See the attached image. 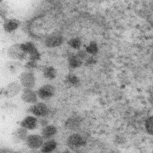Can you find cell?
Wrapping results in <instances>:
<instances>
[{
  "mask_svg": "<svg viewBox=\"0 0 153 153\" xmlns=\"http://www.w3.org/2000/svg\"><path fill=\"white\" fill-rule=\"evenodd\" d=\"M20 47L25 53L29 55L30 60L37 62L40 60L41 54L35 44L31 41L20 43Z\"/></svg>",
  "mask_w": 153,
  "mask_h": 153,
  "instance_id": "6da1fadb",
  "label": "cell"
},
{
  "mask_svg": "<svg viewBox=\"0 0 153 153\" xmlns=\"http://www.w3.org/2000/svg\"><path fill=\"white\" fill-rule=\"evenodd\" d=\"M20 85L24 88H32L36 85V78L32 71H26L22 72L19 76Z\"/></svg>",
  "mask_w": 153,
  "mask_h": 153,
  "instance_id": "7a4b0ae2",
  "label": "cell"
},
{
  "mask_svg": "<svg viewBox=\"0 0 153 153\" xmlns=\"http://www.w3.org/2000/svg\"><path fill=\"white\" fill-rule=\"evenodd\" d=\"M7 54L10 58L15 60H23L27 55L22 49L20 43H15L10 46L7 51Z\"/></svg>",
  "mask_w": 153,
  "mask_h": 153,
  "instance_id": "3957f363",
  "label": "cell"
},
{
  "mask_svg": "<svg viewBox=\"0 0 153 153\" xmlns=\"http://www.w3.org/2000/svg\"><path fill=\"white\" fill-rule=\"evenodd\" d=\"M64 41L63 36L59 33H52L45 37L44 44L48 48H56L61 46Z\"/></svg>",
  "mask_w": 153,
  "mask_h": 153,
  "instance_id": "277c9868",
  "label": "cell"
},
{
  "mask_svg": "<svg viewBox=\"0 0 153 153\" xmlns=\"http://www.w3.org/2000/svg\"><path fill=\"white\" fill-rule=\"evenodd\" d=\"M28 112L33 114L35 117L41 118L46 117L49 112V110L45 103L43 102H37L30 107Z\"/></svg>",
  "mask_w": 153,
  "mask_h": 153,
  "instance_id": "5b68a950",
  "label": "cell"
},
{
  "mask_svg": "<svg viewBox=\"0 0 153 153\" xmlns=\"http://www.w3.org/2000/svg\"><path fill=\"white\" fill-rule=\"evenodd\" d=\"M44 139L42 136L38 134H31L27 136L25 143L27 147L32 150H37L41 147L43 143Z\"/></svg>",
  "mask_w": 153,
  "mask_h": 153,
  "instance_id": "8992f818",
  "label": "cell"
},
{
  "mask_svg": "<svg viewBox=\"0 0 153 153\" xmlns=\"http://www.w3.org/2000/svg\"><path fill=\"white\" fill-rule=\"evenodd\" d=\"M55 90L54 86L52 85H45L41 86L37 91L38 98L42 100H47L54 95Z\"/></svg>",
  "mask_w": 153,
  "mask_h": 153,
  "instance_id": "52a82bcc",
  "label": "cell"
},
{
  "mask_svg": "<svg viewBox=\"0 0 153 153\" xmlns=\"http://www.w3.org/2000/svg\"><path fill=\"white\" fill-rule=\"evenodd\" d=\"M21 99L27 103H36L38 101L37 92H35L32 88H24L21 94Z\"/></svg>",
  "mask_w": 153,
  "mask_h": 153,
  "instance_id": "ba28073f",
  "label": "cell"
},
{
  "mask_svg": "<svg viewBox=\"0 0 153 153\" xmlns=\"http://www.w3.org/2000/svg\"><path fill=\"white\" fill-rule=\"evenodd\" d=\"M67 144L71 149H78L80 147L85 145L86 141L81 135L74 134L71 135L68 139Z\"/></svg>",
  "mask_w": 153,
  "mask_h": 153,
  "instance_id": "9c48e42d",
  "label": "cell"
},
{
  "mask_svg": "<svg viewBox=\"0 0 153 153\" xmlns=\"http://www.w3.org/2000/svg\"><path fill=\"white\" fill-rule=\"evenodd\" d=\"M38 123H39V120L36 117L30 115L24 118L20 123V126L26 128V130H33L37 128Z\"/></svg>",
  "mask_w": 153,
  "mask_h": 153,
  "instance_id": "30bf717a",
  "label": "cell"
},
{
  "mask_svg": "<svg viewBox=\"0 0 153 153\" xmlns=\"http://www.w3.org/2000/svg\"><path fill=\"white\" fill-rule=\"evenodd\" d=\"M20 26V22L19 20L15 19H5L3 24V30L5 32L11 33L15 32Z\"/></svg>",
  "mask_w": 153,
  "mask_h": 153,
  "instance_id": "8fae6325",
  "label": "cell"
},
{
  "mask_svg": "<svg viewBox=\"0 0 153 153\" xmlns=\"http://www.w3.org/2000/svg\"><path fill=\"white\" fill-rule=\"evenodd\" d=\"M22 90V85L18 82H12L7 85L5 90V94L9 98H13L19 94Z\"/></svg>",
  "mask_w": 153,
  "mask_h": 153,
  "instance_id": "7c38bea8",
  "label": "cell"
},
{
  "mask_svg": "<svg viewBox=\"0 0 153 153\" xmlns=\"http://www.w3.org/2000/svg\"><path fill=\"white\" fill-rule=\"evenodd\" d=\"M57 133V129L53 125H47L44 126L41 131V135L45 140H49Z\"/></svg>",
  "mask_w": 153,
  "mask_h": 153,
  "instance_id": "4fadbf2b",
  "label": "cell"
},
{
  "mask_svg": "<svg viewBox=\"0 0 153 153\" xmlns=\"http://www.w3.org/2000/svg\"><path fill=\"white\" fill-rule=\"evenodd\" d=\"M27 135H27V130H26V128L20 126L14 132L13 139L16 143H19L23 141H25Z\"/></svg>",
  "mask_w": 153,
  "mask_h": 153,
  "instance_id": "5bb4252c",
  "label": "cell"
},
{
  "mask_svg": "<svg viewBox=\"0 0 153 153\" xmlns=\"http://www.w3.org/2000/svg\"><path fill=\"white\" fill-rule=\"evenodd\" d=\"M57 143L54 140H48L43 142L41 147V153H51L56 148Z\"/></svg>",
  "mask_w": 153,
  "mask_h": 153,
  "instance_id": "9a60e30c",
  "label": "cell"
},
{
  "mask_svg": "<svg viewBox=\"0 0 153 153\" xmlns=\"http://www.w3.org/2000/svg\"><path fill=\"white\" fill-rule=\"evenodd\" d=\"M69 65L71 68H78L81 67L82 64L83 60H82L76 54H73L68 58Z\"/></svg>",
  "mask_w": 153,
  "mask_h": 153,
  "instance_id": "2e32d148",
  "label": "cell"
},
{
  "mask_svg": "<svg viewBox=\"0 0 153 153\" xmlns=\"http://www.w3.org/2000/svg\"><path fill=\"white\" fill-rule=\"evenodd\" d=\"M43 74L45 78L49 80L55 79L57 75L56 70L52 66H47L43 69Z\"/></svg>",
  "mask_w": 153,
  "mask_h": 153,
  "instance_id": "e0dca14e",
  "label": "cell"
},
{
  "mask_svg": "<svg viewBox=\"0 0 153 153\" xmlns=\"http://www.w3.org/2000/svg\"><path fill=\"white\" fill-rule=\"evenodd\" d=\"M85 51L87 52L88 54H90L91 55H96L98 54L99 48L98 44L94 41H90L89 44L86 47Z\"/></svg>",
  "mask_w": 153,
  "mask_h": 153,
  "instance_id": "ac0fdd59",
  "label": "cell"
},
{
  "mask_svg": "<svg viewBox=\"0 0 153 153\" xmlns=\"http://www.w3.org/2000/svg\"><path fill=\"white\" fill-rule=\"evenodd\" d=\"M68 44L74 49L79 50L82 46V41L79 37H74L68 41Z\"/></svg>",
  "mask_w": 153,
  "mask_h": 153,
  "instance_id": "d6986e66",
  "label": "cell"
},
{
  "mask_svg": "<svg viewBox=\"0 0 153 153\" xmlns=\"http://www.w3.org/2000/svg\"><path fill=\"white\" fill-rule=\"evenodd\" d=\"M66 80L68 83L72 85H77L79 83V79L74 74H69L66 77Z\"/></svg>",
  "mask_w": 153,
  "mask_h": 153,
  "instance_id": "ffe728a7",
  "label": "cell"
},
{
  "mask_svg": "<svg viewBox=\"0 0 153 153\" xmlns=\"http://www.w3.org/2000/svg\"><path fill=\"white\" fill-rule=\"evenodd\" d=\"M145 126L148 133L153 135V117H151L146 120Z\"/></svg>",
  "mask_w": 153,
  "mask_h": 153,
  "instance_id": "44dd1931",
  "label": "cell"
},
{
  "mask_svg": "<svg viewBox=\"0 0 153 153\" xmlns=\"http://www.w3.org/2000/svg\"><path fill=\"white\" fill-rule=\"evenodd\" d=\"M88 54L87 53V52H86V51H84V50H80L78 51V53H76V55H77L82 60H86L87 58L88 57Z\"/></svg>",
  "mask_w": 153,
  "mask_h": 153,
  "instance_id": "7402d4cb",
  "label": "cell"
},
{
  "mask_svg": "<svg viewBox=\"0 0 153 153\" xmlns=\"http://www.w3.org/2000/svg\"><path fill=\"white\" fill-rule=\"evenodd\" d=\"M36 66H37V62H34L32 60H29V62H27V64H26V68L27 69H28L30 71L31 69L36 68Z\"/></svg>",
  "mask_w": 153,
  "mask_h": 153,
  "instance_id": "603a6c76",
  "label": "cell"
},
{
  "mask_svg": "<svg viewBox=\"0 0 153 153\" xmlns=\"http://www.w3.org/2000/svg\"><path fill=\"white\" fill-rule=\"evenodd\" d=\"M30 153H41V152L39 151H37V150H33L32 151V152H30Z\"/></svg>",
  "mask_w": 153,
  "mask_h": 153,
  "instance_id": "cb8c5ba5",
  "label": "cell"
},
{
  "mask_svg": "<svg viewBox=\"0 0 153 153\" xmlns=\"http://www.w3.org/2000/svg\"><path fill=\"white\" fill-rule=\"evenodd\" d=\"M62 153H69V151H64V152H62Z\"/></svg>",
  "mask_w": 153,
  "mask_h": 153,
  "instance_id": "d4e9b609",
  "label": "cell"
},
{
  "mask_svg": "<svg viewBox=\"0 0 153 153\" xmlns=\"http://www.w3.org/2000/svg\"><path fill=\"white\" fill-rule=\"evenodd\" d=\"M2 1V0H0V3H1Z\"/></svg>",
  "mask_w": 153,
  "mask_h": 153,
  "instance_id": "484cf974",
  "label": "cell"
}]
</instances>
